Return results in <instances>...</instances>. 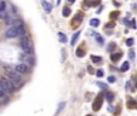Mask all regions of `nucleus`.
I'll use <instances>...</instances> for the list:
<instances>
[{"label":"nucleus","mask_w":137,"mask_h":116,"mask_svg":"<svg viewBox=\"0 0 137 116\" xmlns=\"http://www.w3.org/2000/svg\"><path fill=\"white\" fill-rule=\"evenodd\" d=\"M5 73H6L7 79L11 81V83L15 86V87H18V86L21 85V82H22V77H21V75H20L17 72H15V69H10V68L5 66Z\"/></svg>","instance_id":"obj_1"},{"label":"nucleus","mask_w":137,"mask_h":116,"mask_svg":"<svg viewBox=\"0 0 137 116\" xmlns=\"http://www.w3.org/2000/svg\"><path fill=\"white\" fill-rule=\"evenodd\" d=\"M20 47L21 50L26 53V55H30L33 52V46H32V41H30V38L24 35V36H21L20 39Z\"/></svg>","instance_id":"obj_2"},{"label":"nucleus","mask_w":137,"mask_h":116,"mask_svg":"<svg viewBox=\"0 0 137 116\" xmlns=\"http://www.w3.org/2000/svg\"><path fill=\"white\" fill-rule=\"evenodd\" d=\"M0 89L5 93H12L15 91V86L7 77H0Z\"/></svg>","instance_id":"obj_3"},{"label":"nucleus","mask_w":137,"mask_h":116,"mask_svg":"<svg viewBox=\"0 0 137 116\" xmlns=\"http://www.w3.org/2000/svg\"><path fill=\"white\" fill-rule=\"evenodd\" d=\"M15 72H17L20 75H26V74H29V72H30V66L28 65L27 63H18V64H16L15 65Z\"/></svg>","instance_id":"obj_4"},{"label":"nucleus","mask_w":137,"mask_h":116,"mask_svg":"<svg viewBox=\"0 0 137 116\" xmlns=\"http://www.w3.org/2000/svg\"><path fill=\"white\" fill-rule=\"evenodd\" d=\"M5 36H6L7 39L18 38V32H17V27H15V26H10V27L6 29Z\"/></svg>","instance_id":"obj_5"},{"label":"nucleus","mask_w":137,"mask_h":116,"mask_svg":"<svg viewBox=\"0 0 137 116\" xmlns=\"http://www.w3.org/2000/svg\"><path fill=\"white\" fill-rule=\"evenodd\" d=\"M102 103H103V98H102V96H98V97H96V99L93 100V104H92V109L95 111H98L101 109V106H102Z\"/></svg>","instance_id":"obj_6"},{"label":"nucleus","mask_w":137,"mask_h":116,"mask_svg":"<svg viewBox=\"0 0 137 116\" xmlns=\"http://www.w3.org/2000/svg\"><path fill=\"white\" fill-rule=\"evenodd\" d=\"M0 17H3V18L7 17V15H6V3L4 0H0Z\"/></svg>","instance_id":"obj_7"},{"label":"nucleus","mask_w":137,"mask_h":116,"mask_svg":"<svg viewBox=\"0 0 137 116\" xmlns=\"http://www.w3.org/2000/svg\"><path fill=\"white\" fill-rule=\"evenodd\" d=\"M41 5H43V9H44V11L46 13H50V12L52 11V5L50 4L49 1H46V0H41Z\"/></svg>","instance_id":"obj_8"},{"label":"nucleus","mask_w":137,"mask_h":116,"mask_svg":"<svg viewBox=\"0 0 137 116\" xmlns=\"http://www.w3.org/2000/svg\"><path fill=\"white\" fill-rule=\"evenodd\" d=\"M9 102V97H7V93H5V92H3L1 89H0V106L1 105L6 104Z\"/></svg>","instance_id":"obj_9"},{"label":"nucleus","mask_w":137,"mask_h":116,"mask_svg":"<svg viewBox=\"0 0 137 116\" xmlns=\"http://www.w3.org/2000/svg\"><path fill=\"white\" fill-rule=\"evenodd\" d=\"M82 17H84L82 16V13H77L75 17H74V19H73V22H72V26H73V27H77L78 23L80 24L81 21H82Z\"/></svg>","instance_id":"obj_10"},{"label":"nucleus","mask_w":137,"mask_h":116,"mask_svg":"<svg viewBox=\"0 0 137 116\" xmlns=\"http://www.w3.org/2000/svg\"><path fill=\"white\" fill-rule=\"evenodd\" d=\"M15 27H17L18 38H21V36H24V35H26V28H24V26H23V23L18 24V26H15Z\"/></svg>","instance_id":"obj_11"},{"label":"nucleus","mask_w":137,"mask_h":116,"mask_svg":"<svg viewBox=\"0 0 137 116\" xmlns=\"http://www.w3.org/2000/svg\"><path fill=\"white\" fill-rule=\"evenodd\" d=\"M99 3H101V0H85V5L86 6H97L99 5Z\"/></svg>","instance_id":"obj_12"},{"label":"nucleus","mask_w":137,"mask_h":116,"mask_svg":"<svg viewBox=\"0 0 137 116\" xmlns=\"http://www.w3.org/2000/svg\"><path fill=\"white\" fill-rule=\"evenodd\" d=\"M121 56H123V53H112V55H110V59H112V62H118L119 61V59H120L121 58Z\"/></svg>","instance_id":"obj_13"},{"label":"nucleus","mask_w":137,"mask_h":116,"mask_svg":"<svg viewBox=\"0 0 137 116\" xmlns=\"http://www.w3.org/2000/svg\"><path fill=\"white\" fill-rule=\"evenodd\" d=\"M80 33H81V32L79 30V32H77V33L73 35V38H72V41H71V45H72V46H74V45L77 44L78 39H79V36H80Z\"/></svg>","instance_id":"obj_14"},{"label":"nucleus","mask_w":137,"mask_h":116,"mask_svg":"<svg viewBox=\"0 0 137 116\" xmlns=\"http://www.w3.org/2000/svg\"><path fill=\"white\" fill-rule=\"evenodd\" d=\"M64 106H66V102H62V103H60V104H58V108H57V110H56V112H55V116H58V114H60L61 111L64 109Z\"/></svg>","instance_id":"obj_15"},{"label":"nucleus","mask_w":137,"mask_h":116,"mask_svg":"<svg viewBox=\"0 0 137 116\" xmlns=\"http://www.w3.org/2000/svg\"><path fill=\"white\" fill-rule=\"evenodd\" d=\"M21 59L24 61L23 63H26V62H27V64H28V63H32V64L34 63V59L30 57V56H22V57H21ZM28 65H29V64H28Z\"/></svg>","instance_id":"obj_16"},{"label":"nucleus","mask_w":137,"mask_h":116,"mask_svg":"<svg viewBox=\"0 0 137 116\" xmlns=\"http://www.w3.org/2000/svg\"><path fill=\"white\" fill-rule=\"evenodd\" d=\"M58 39H60L61 42H63V44H66L67 41H68V40H67L66 34H63L62 32H60V33H58Z\"/></svg>","instance_id":"obj_17"},{"label":"nucleus","mask_w":137,"mask_h":116,"mask_svg":"<svg viewBox=\"0 0 137 116\" xmlns=\"http://www.w3.org/2000/svg\"><path fill=\"white\" fill-rule=\"evenodd\" d=\"M129 69H130V63H129V62H124L123 65H121V68H120V70L121 72H127Z\"/></svg>","instance_id":"obj_18"},{"label":"nucleus","mask_w":137,"mask_h":116,"mask_svg":"<svg viewBox=\"0 0 137 116\" xmlns=\"http://www.w3.org/2000/svg\"><path fill=\"white\" fill-rule=\"evenodd\" d=\"M90 26H91V27H98L99 19H97V18H92V19L90 21Z\"/></svg>","instance_id":"obj_19"},{"label":"nucleus","mask_w":137,"mask_h":116,"mask_svg":"<svg viewBox=\"0 0 137 116\" xmlns=\"http://www.w3.org/2000/svg\"><path fill=\"white\" fill-rule=\"evenodd\" d=\"M75 55H77V57L81 58V57L85 56V50H84V49H78L77 52H75Z\"/></svg>","instance_id":"obj_20"},{"label":"nucleus","mask_w":137,"mask_h":116,"mask_svg":"<svg viewBox=\"0 0 137 116\" xmlns=\"http://www.w3.org/2000/svg\"><path fill=\"white\" fill-rule=\"evenodd\" d=\"M93 35H95V38H96V41H97V42H98L99 45H103V38H102V36H101V35H99V34H93Z\"/></svg>","instance_id":"obj_21"},{"label":"nucleus","mask_w":137,"mask_h":116,"mask_svg":"<svg viewBox=\"0 0 137 116\" xmlns=\"http://www.w3.org/2000/svg\"><path fill=\"white\" fill-rule=\"evenodd\" d=\"M91 59H92L93 63H101L102 62V57H99V56H91Z\"/></svg>","instance_id":"obj_22"},{"label":"nucleus","mask_w":137,"mask_h":116,"mask_svg":"<svg viewBox=\"0 0 137 116\" xmlns=\"http://www.w3.org/2000/svg\"><path fill=\"white\" fill-rule=\"evenodd\" d=\"M115 47H116V44H115V42H109V44H108V49H107V50H108V52H113Z\"/></svg>","instance_id":"obj_23"},{"label":"nucleus","mask_w":137,"mask_h":116,"mask_svg":"<svg viewBox=\"0 0 137 116\" xmlns=\"http://www.w3.org/2000/svg\"><path fill=\"white\" fill-rule=\"evenodd\" d=\"M62 15H63L64 17H68L69 15H71V9H69V7H64L63 11H62Z\"/></svg>","instance_id":"obj_24"},{"label":"nucleus","mask_w":137,"mask_h":116,"mask_svg":"<svg viewBox=\"0 0 137 116\" xmlns=\"http://www.w3.org/2000/svg\"><path fill=\"white\" fill-rule=\"evenodd\" d=\"M106 98H107L108 102H113V99H114V94L110 93V92H108V93L106 94Z\"/></svg>","instance_id":"obj_25"},{"label":"nucleus","mask_w":137,"mask_h":116,"mask_svg":"<svg viewBox=\"0 0 137 116\" xmlns=\"http://www.w3.org/2000/svg\"><path fill=\"white\" fill-rule=\"evenodd\" d=\"M118 16H119V12H118V11L112 12V13H110V19H115Z\"/></svg>","instance_id":"obj_26"},{"label":"nucleus","mask_w":137,"mask_h":116,"mask_svg":"<svg viewBox=\"0 0 137 116\" xmlns=\"http://www.w3.org/2000/svg\"><path fill=\"white\" fill-rule=\"evenodd\" d=\"M133 42H135V40H133L132 38H130V39H127V40H126V45H127V46H132Z\"/></svg>","instance_id":"obj_27"},{"label":"nucleus","mask_w":137,"mask_h":116,"mask_svg":"<svg viewBox=\"0 0 137 116\" xmlns=\"http://www.w3.org/2000/svg\"><path fill=\"white\" fill-rule=\"evenodd\" d=\"M97 86H98L99 88H102V89H106L107 88V85L103 82H97Z\"/></svg>","instance_id":"obj_28"},{"label":"nucleus","mask_w":137,"mask_h":116,"mask_svg":"<svg viewBox=\"0 0 137 116\" xmlns=\"http://www.w3.org/2000/svg\"><path fill=\"white\" fill-rule=\"evenodd\" d=\"M96 75H97V77H102L104 75V73H103V70H101V69H98L97 72H96Z\"/></svg>","instance_id":"obj_29"},{"label":"nucleus","mask_w":137,"mask_h":116,"mask_svg":"<svg viewBox=\"0 0 137 116\" xmlns=\"http://www.w3.org/2000/svg\"><path fill=\"white\" fill-rule=\"evenodd\" d=\"M64 59H66V50L62 49V62H64Z\"/></svg>","instance_id":"obj_30"},{"label":"nucleus","mask_w":137,"mask_h":116,"mask_svg":"<svg viewBox=\"0 0 137 116\" xmlns=\"http://www.w3.org/2000/svg\"><path fill=\"white\" fill-rule=\"evenodd\" d=\"M129 57H130V59H133L135 58V52L133 51H130L129 52Z\"/></svg>","instance_id":"obj_31"},{"label":"nucleus","mask_w":137,"mask_h":116,"mask_svg":"<svg viewBox=\"0 0 137 116\" xmlns=\"http://www.w3.org/2000/svg\"><path fill=\"white\" fill-rule=\"evenodd\" d=\"M108 82H110V83L115 82V77L114 76H109V77H108Z\"/></svg>","instance_id":"obj_32"},{"label":"nucleus","mask_w":137,"mask_h":116,"mask_svg":"<svg viewBox=\"0 0 137 116\" xmlns=\"http://www.w3.org/2000/svg\"><path fill=\"white\" fill-rule=\"evenodd\" d=\"M114 27V23H109V24H106V29H108V28H113Z\"/></svg>","instance_id":"obj_33"},{"label":"nucleus","mask_w":137,"mask_h":116,"mask_svg":"<svg viewBox=\"0 0 137 116\" xmlns=\"http://www.w3.org/2000/svg\"><path fill=\"white\" fill-rule=\"evenodd\" d=\"M88 70H89V73H91V74H92V73H93L92 66H88Z\"/></svg>","instance_id":"obj_34"},{"label":"nucleus","mask_w":137,"mask_h":116,"mask_svg":"<svg viewBox=\"0 0 137 116\" xmlns=\"http://www.w3.org/2000/svg\"><path fill=\"white\" fill-rule=\"evenodd\" d=\"M131 27L132 28H136V24H135V21L132 19V22H131Z\"/></svg>","instance_id":"obj_35"},{"label":"nucleus","mask_w":137,"mask_h":116,"mask_svg":"<svg viewBox=\"0 0 137 116\" xmlns=\"http://www.w3.org/2000/svg\"><path fill=\"white\" fill-rule=\"evenodd\" d=\"M108 110H109V111H113V110H114V109H113V106H112V105H110L109 108H108Z\"/></svg>","instance_id":"obj_36"},{"label":"nucleus","mask_w":137,"mask_h":116,"mask_svg":"<svg viewBox=\"0 0 137 116\" xmlns=\"http://www.w3.org/2000/svg\"><path fill=\"white\" fill-rule=\"evenodd\" d=\"M74 1H75V0H68V3H71V4H73Z\"/></svg>","instance_id":"obj_37"},{"label":"nucleus","mask_w":137,"mask_h":116,"mask_svg":"<svg viewBox=\"0 0 137 116\" xmlns=\"http://www.w3.org/2000/svg\"><path fill=\"white\" fill-rule=\"evenodd\" d=\"M60 3H61V0H57V5H60Z\"/></svg>","instance_id":"obj_38"},{"label":"nucleus","mask_w":137,"mask_h":116,"mask_svg":"<svg viewBox=\"0 0 137 116\" xmlns=\"http://www.w3.org/2000/svg\"><path fill=\"white\" fill-rule=\"evenodd\" d=\"M88 116H92V115H88Z\"/></svg>","instance_id":"obj_39"}]
</instances>
